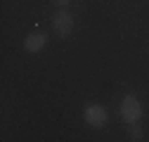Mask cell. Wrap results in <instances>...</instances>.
Segmentation results:
<instances>
[{"label": "cell", "mask_w": 149, "mask_h": 142, "mask_svg": "<svg viewBox=\"0 0 149 142\" xmlns=\"http://www.w3.org/2000/svg\"><path fill=\"white\" fill-rule=\"evenodd\" d=\"M121 118L128 123H137L140 118H142V104H140V100L135 97V95H125L123 97V102H121Z\"/></svg>", "instance_id": "1"}, {"label": "cell", "mask_w": 149, "mask_h": 142, "mask_svg": "<svg viewBox=\"0 0 149 142\" xmlns=\"http://www.w3.org/2000/svg\"><path fill=\"white\" fill-rule=\"evenodd\" d=\"M73 14L66 10V7H59L57 12L52 14V29L57 31L62 38H66V36H71V31H73Z\"/></svg>", "instance_id": "2"}, {"label": "cell", "mask_w": 149, "mask_h": 142, "mask_svg": "<svg viewBox=\"0 0 149 142\" xmlns=\"http://www.w3.org/2000/svg\"><path fill=\"white\" fill-rule=\"evenodd\" d=\"M83 118L90 128H102L104 123L109 121V114L102 104H88L85 106V111H83Z\"/></svg>", "instance_id": "3"}, {"label": "cell", "mask_w": 149, "mask_h": 142, "mask_svg": "<svg viewBox=\"0 0 149 142\" xmlns=\"http://www.w3.org/2000/svg\"><path fill=\"white\" fill-rule=\"evenodd\" d=\"M47 45V33H43V31H31L26 38H24V50L26 52H40L43 47Z\"/></svg>", "instance_id": "4"}, {"label": "cell", "mask_w": 149, "mask_h": 142, "mask_svg": "<svg viewBox=\"0 0 149 142\" xmlns=\"http://www.w3.org/2000/svg\"><path fill=\"white\" fill-rule=\"evenodd\" d=\"M130 140H142V128L137 126V123H130Z\"/></svg>", "instance_id": "5"}, {"label": "cell", "mask_w": 149, "mask_h": 142, "mask_svg": "<svg viewBox=\"0 0 149 142\" xmlns=\"http://www.w3.org/2000/svg\"><path fill=\"white\" fill-rule=\"evenodd\" d=\"M71 3V0H54V5H59V7H66Z\"/></svg>", "instance_id": "6"}]
</instances>
